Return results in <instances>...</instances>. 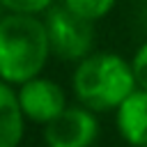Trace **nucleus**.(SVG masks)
Masks as SVG:
<instances>
[{"label": "nucleus", "instance_id": "f257e3e1", "mask_svg": "<svg viewBox=\"0 0 147 147\" xmlns=\"http://www.w3.org/2000/svg\"><path fill=\"white\" fill-rule=\"evenodd\" d=\"M46 23L30 14L0 16V78L23 85L41 74L51 55Z\"/></svg>", "mask_w": 147, "mask_h": 147}, {"label": "nucleus", "instance_id": "f03ea898", "mask_svg": "<svg viewBox=\"0 0 147 147\" xmlns=\"http://www.w3.org/2000/svg\"><path fill=\"white\" fill-rule=\"evenodd\" d=\"M136 87L133 67L115 53L87 55L74 71L76 99L90 110H117Z\"/></svg>", "mask_w": 147, "mask_h": 147}, {"label": "nucleus", "instance_id": "7ed1b4c3", "mask_svg": "<svg viewBox=\"0 0 147 147\" xmlns=\"http://www.w3.org/2000/svg\"><path fill=\"white\" fill-rule=\"evenodd\" d=\"M46 30L51 39V51L62 60H83L87 57L92 41H94V28L92 21L74 14L69 7L53 5L46 11Z\"/></svg>", "mask_w": 147, "mask_h": 147}, {"label": "nucleus", "instance_id": "20e7f679", "mask_svg": "<svg viewBox=\"0 0 147 147\" xmlns=\"http://www.w3.org/2000/svg\"><path fill=\"white\" fill-rule=\"evenodd\" d=\"M48 147H90L99 136V122L85 106L64 108L53 122L46 124Z\"/></svg>", "mask_w": 147, "mask_h": 147}, {"label": "nucleus", "instance_id": "39448f33", "mask_svg": "<svg viewBox=\"0 0 147 147\" xmlns=\"http://www.w3.org/2000/svg\"><path fill=\"white\" fill-rule=\"evenodd\" d=\"M18 101H21L25 119L39 122L44 126L48 122H53L67 108V96H64L62 87L41 76L18 85Z\"/></svg>", "mask_w": 147, "mask_h": 147}, {"label": "nucleus", "instance_id": "423d86ee", "mask_svg": "<svg viewBox=\"0 0 147 147\" xmlns=\"http://www.w3.org/2000/svg\"><path fill=\"white\" fill-rule=\"evenodd\" d=\"M117 131L119 136L133 145H147V90L136 87L117 108Z\"/></svg>", "mask_w": 147, "mask_h": 147}, {"label": "nucleus", "instance_id": "0eeeda50", "mask_svg": "<svg viewBox=\"0 0 147 147\" xmlns=\"http://www.w3.org/2000/svg\"><path fill=\"white\" fill-rule=\"evenodd\" d=\"M25 129V115L18 92L0 78V147H18Z\"/></svg>", "mask_w": 147, "mask_h": 147}, {"label": "nucleus", "instance_id": "6e6552de", "mask_svg": "<svg viewBox=\"0 0 147 147\" xmlns=\"http://www.w3.org/2000/svg\"><path fill=\"white\" fill-rule=\"evenodd\" d=\"M62 5L69 7L74 14H78V16H83V18L94 23V21L103 18L113 9L115 0H62Z\"/></svg>", "mask_w": 147, "mask_h": 147}, {"label": "nucleus", "instance_id": "1a4fd4ad", "mask_svg": "<svg viewBox=\"0 0 147 147\" xmlns=\"http://www.w3.org/2000/svg\"><path fill=\"white\" fill-rule=\"evenodd\" d=\"M0 5L9 14H30V16H37L41 11H48L55 5V0H0Z\"/></svg>", "mask_w": 147, "mask_h": 147}, {"label": "nucleus", "instance_id": "9d476101", "mask_svg": "<svg viewBox=\"0 0 147 147\" xmlns=\"http://www.w3.org/2000/svg\"><path fill=\"white\" fill-rule=\"evenodd\" d=\"M131 67H133L138 87L147 90V41L136 51V55H133V60H131Z\"/></svg>", "mask_w": 147, "mask_h": 147}, {"label": "nucleus", "instance_id": "9b49d317", "mask_svg": "<svg viewBox=\"0 0 147 147\" xmlns=\"http://www.w3.org/2000/svg\"><path fill=\"white\" fill-rule=\"evenodd\" d=\"M140 2H147V0H140Z\"/></svg>", "mask_w": 147, "mask_h": 147}, {"label": "nucleus", "instance_id": "f8f14e48", "mask_svg": "<svg viewBox=\"0 0 147 147\" xmlns=\"http://www.w3.org/2000/svg\"><path fill=\"white\" fill-rule=\"evenodd\" d=\"M142 147H147V145H142Z\"/></svg>", "mask_w": 147, "mask_h": 147}]
</instances>
